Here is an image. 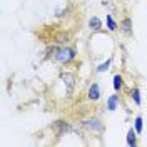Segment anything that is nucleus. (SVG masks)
<instances>
[{"instance_id": "4", "label": "nucleus", "mask_w": 147, "mask_h": 147, "mask_svg": "<svg viewBox=\"0 0 147 147\" xmlns=\"http://www.w3.org/2000/svg\"><path fill=\"white\" fill-rule=\"evenodd\" d=\"M84 127H87L89 130H95V132H100L102 130V122L99 119H89L84 120Z\"/></svg>"}, {"instance_id": "3", "label": "nucleus", "mask_w": 147, "mask_h": 147, "mask_svg": "<svg viewBox=\"0 0 147 147\" xmlns=\"http://www.w3.org/2000/svg\"><path fill=\"white\" fill-rule=\"evenodd\" d=\"M62 80H64L65 87H67V95L70 97V95H72V92H74V84H75V77H74L72 74L64 72V74H62Z\"/></svg>"}, {"instance_id": "10", "label": "nucleus", "mask_w": 147, "mask_h": 147, "mask_svg": "<svg viewBox=\"0 0 147 147\" xmlns=\"http://www.w3.org/2000/svg\"><path fill=\"white\" fill-rule=\"evenodd\" d=\"M117 100H119V99H117V95H112V97L109 99V102H107V109L114 110L115 107H117Z\"/></svg>"}, {"instance_id": "11", "label": "nucleus", "mask_w": 147, "mask_h": 147, "mask_svg": "<svg viewBox=\"0 0 147 147\" xmlns=\"http://www.w3.org/2000/svg\"><path fill=\"white\" fill-rule=\"evenodd\" d=\"M130 95L134 97V102L139 105V104H140V92H139V89H132V90H130Z\"/></svg>"}, {"instance_id": "2", "label": "nucleus", "mask_w": 147, "mask_h": 147, "mask_svg": "<svg viewBox=\"0 0 147 147\" xmlns=\"http://www.w3.org/2000/svg\"><path fill=\"white\" fill-rule=\"evenodd\" d=\"M52 129H54L55 136H57V137H60V136H64L67 130H70V125H69V122H64V120H57V122H54Z\"/></svg>"}, {"instance_id": "7", "label": "nucleus", "mask_w": 147, "mask_h": 147, "mask_svg": "<svg viewBox=\"0 0 147 147\" xmlns=\"http://www.w3.org/2000/svg\"><path fill=\"white\" fill-rule=\"evenodd\" d=\"M89 25H90L92 30H100V28H102V22L97 17H92L90 22H89Z\"/></svg>"}, {"instance_id": "13", "label": "nucleus", "mask_w": 147, "mask_h": 147, "mask_svg": "<svg viewBox=\"0 0 147 147\" xmlns=\"http://www.w3.org/2000/svg\"><path fill=\"white\" fill-rule=\"evenodd\" d=\"M136 130H137L139 134L142 132V117H137L136 119Z\"/></svg>"}, {"instance_id": "12", "label": "nucleus", "mask_w": 147, "mask_h": 147, "mask_svg": "<svg viewBox=\"0 0 147 147\" xmlns=\"http://www.w3.org/2000/svg\"><path fill=\"white\" fill-rule=\"evenodd\" d=\"M107 25H109V30H112V32L117 28V25L114 24V20H112V17H110V15H107Z\"/></svg>"}, {"instance_id": "9", "label": "nucleus", "mask_w": 147, "mask_h": 147, "mask_svg": "<svg viewBox=\"0 0 147 147\" xmlns=\"http://www.w3.org/2000/svg\"><path fill=\"white\" fill-rule=\"evenodd\" d=\"M122 87H124L122 77H120V75H115V77H114V89H115V90H120Z\"/></svg>"}, {"instance_id": "15", "label": "nucleus", "mask_w": 147, "mask_h": 147, "mask_svg": "<svg viewBox=\"0 0 147 147\" xmlns=\"http://www.w3.org/2000/svg\"><path fill=\"white\" fill-rule=\"evenodd\" d=\"M57 40H59V42H64V40H67V35H65V34H60Z\"/></svg>"}, {"instance_id": "8", "label": "nucleus", "mask_w": 147, "mask_h": 147, "mask_svg": "<svg viewBox=\"0 0 147 147\" xmlns=\"http://www.w3.org/2000/svg\"><path fill=\"white\" fill-rule=\"evenodd\" d=\"M127 144H129V146H136V144H137V137H136V132H134L132 129H130V130L127 132Z\"/></svg>"}, {"instance_id": "14", "label": "nucleus", "mask_w": 147, "mask_h": 147, "mask_svg": "<svg viewBox=\"0 0 147 147\" xmlns=\"http://www.w3.org/2000/svg\"><path fill=\"white\" fill-rule=\"evenodd\" d=\"M109 65H110V60H107V62H105V64H102L97 70H99V72H104V70H107V67H109Z\"/></svg>"}, {"instance_id": "1", "label": "nucleus", "mask_w": 147, "mask_h": 147, "mask_svg": "<svg viewBox=\"0 0 147 147\" xmlns=\"http://www.w3.org/2000/svg\"><path fill=\"white\" fill-rule=\"evenodd\" d=\"M74 57H75V52H74L72 49H69V47H65V49H59L57 50V54H55V60H59V62H70Z\"/></svg>"}, {"instance_id": "5", "label": "nucleus", "mask_w": 147, "mask_h": 147, "mask_svg": "<svg viewBox=\"0 0 147 147\" xmlns=\"http://www.w3.org/2000/svg\"><path fill=\"white\" fill-rule=\"evenodd\" d=\"M100 97V90H99V85L97 84H92L90 89H89V99L90 100H97Z\"/></svg>"}, {"instance_id": "6", "label": "nucleus", "mask_w": 147, "mask_h": 147, "mask_svg": "<svg viewBox=\"0 0 147 147\" xmlns=\"http://www.w3.org/2000/svg\"><path fill=\"white\" fill-rule=\"evenodd\" d=\"M120 27H122V32L125 35H130L132 34V22H130V18H124L122 24H120Z\"/></svg>"}]
</instances>
